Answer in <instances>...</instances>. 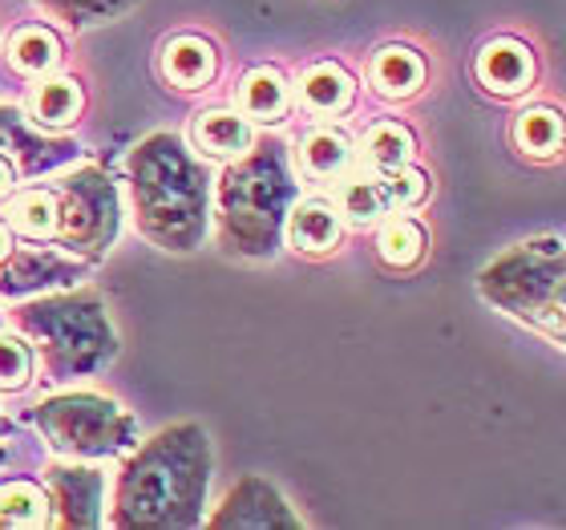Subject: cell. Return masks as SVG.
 <instances>
[{
    "instance_id": "6da1fadb",
    "label": "cell",
    "mask_w": 566,
    "mask_h": 530,
    "mask_svg": "<svg viewBox=\"0 0 566 530\" xmlns=\"http://www.w3.org/2000/svg\"><path fill=\"white\" fill-rule=\"evenodd\" d=\"M211 437L199 422H175L134 449L114 486V527H199L211 490Z\"/></svg>"
},
{
    "instance_id": "7a4b0ae2",
    "label": "cell",
    "mask_w": 566,
    "mask_h": 530,
    "mask_svg": "<svg viewBox=\"0 0 566 530\" xmlns=\"http://www.w3.org/2000/svg\"><path fill=\"white\" fill-rule=\"evenodd\" d=\"M134 224L154 248L199 251L211 219V178L178 134H150L130 154Z\"/></svg>"
},
{
    "instance_id": "3957f363",
    "label": "cell",
    "mask_w": 566,
    "mask_h": 530,
    "mask_svg": "<svg viewBox=\"0 0 566 530\" xmlns=\"http://www.w3.org/2000/svg\"><path fill=\"white\" fill-rule=\"evenodd\" d=\"M300 199L292 158L280 138H255L231 158L214 202H219V243L243 260H272L283 248L287 215Z\"/></svg>"
},
{
    "instance_id": "277c9868",
    "label": "cell",
    "mask_w": 566,
    "mask_h": 530,
    "mask_svg": "<svg viewBox=\"0 0 566 530\" xmlns=\"http://www.w3.org/2000/svg\"><path fill=\"white\" fill-rule=\"evenodd\" d=\"M482 300L566 349V243L526 239L478 276Z\"/></svg>"
},
{
    "instance_id": "5b68a950",
    "label": "cell",
    "mask_w": 566,
    "mask_h": 530,
    "mask_svg": "<svg viewBox=\"0 0 566 530\" xmlns=\"http://www.w3.org/2000/svg\"><path fill=\"white\" fill-rule=\"evenodd\" d=\"M17 324L29 332V341H36L49 377L57 381L90 377L118 353V332L109 324L106 304L94 288H77V292H61L17 308Z\"/></svg>"
},
{
    "instance_id": "8992f818",
    "label": "cell",
    "mask_w": 566,
    "mask_h": 530,
    "mask_svg": "<svg viewBox=\"0 0 566 530\" xmlns=\"http://www.w3.org/2000/svg\"><path fill=\"white\" fill-rule=\"evenodd\" d=\"M33 425L65 458H109L134 449L138 422L102 393H61L33 409Z\"/></svg>"
},
{
    "instance_id": "52a82bcc",
    "label": "cell",
    "mask_w": 566,
    "mask_h": 530,
    "mask_svg": "<svg viewBox=\"0 0 566 530\" xmlns=\"http://www.w3.org/2000/svg\"><path fill=\"white\" fill-rule=\"evenodd\" d=\"M53 195H57V231L53 236L70 251H82L94 260L106 256L122 227L118 187L106 178V170H97V166L73 170Z\"/></svg>"
},
{
    "instance_id": "ba28073f",
    "label": "cell",
    "mask_w": 566,
    "mask_h": 530,
    "mask_svg": "<svg viewBox=\"0 0 566 530\" xmlns=\"http://www.w3.org/2000/svg\"><path fill=\"white\" fill-rule=\"evenodd\" d=\"M207 527H214V530H300L304 519L287 507V498H283L268 478L248 474V478H239V482L227 490V498L219 502V510H214L211 519H207Z\"/></svg>"
},
{
    "instance_id": "9c48e42d",
    "label": "cell",
    "mask_w": 566,
    "mask_h": 530,
    "mask_svg": "<svg viewBox=\"0 0 566 530\" xmlns=\"http://www.w3.org/2000/svg\"><path fill=\"white\" fill-rule=\"evenodd\" d=\"M49 527L61 530H94L102 527L106 507V478L90 466H49Z\"/></svg>"
},
{
    "instance_id": "30bf717a",
    "label": "cell",
    "mask_w": 566,
    "mask_h": 530,
    "mask_svg": "<svg viewBox=\"0 0 566 530\" xmlns=\"http://www.w3.org/2000/svg\"><path fill=\"white\" fill-rule=\"evenodd\" d=\"M77 146L70 138H53V134L29 126L21 110L0 106V158H9L21 175H45L53 166L70 163Z\"/></svg>"
},
{
    "instance_id": "8fae6325",
    "label": "cell",
    "mask_w": 566,
    "mask_h": 530,
    "mask_svg": "<svg viewBox=\"0 0 566 530\" xmlns=\"http://www.w3.org/2000/svg\"><path fill=\"white\" fill-rule=\"evenodd\" d=\"M473 73L482 82L485 94L494 97H518L534 85V53L531 45H522L514 37H497L490 45H482Z\"/></svg>"
},
{
    "instance_id": "7c38bea8",
    "label": "cell",
    "mask_w": 566,
    "mask_h": 530,
    "mask_svg": "<svg viewBox=\"0 0 566 530\" xmlns=\"http://www.w3.org/2000/svg\"><path fill=\"white\" fill-rule=\"evenodd\" d=\"M219 73V53L207 37H175L163 49V77L178 90H207Z\"/></svg>"
},
{
    "instance_id": "4fadbf2b",
    "label": "cell",
    "mask_w": 566,
    "mask_h": 530,
    "mask_svg": "<svg viewBox=\"0 0 566 530\" xmlns=\"http://www.w3.org/2000/svg\"><path fill=\"white\" fill-rule=\"evenodd\" d=\"M283 236L292 239V248L304 251V256H324L340 243V211L328 199H295Z\"/></svg>"
},
{
    "instance_id": "5bb4252c",
    "label": "cell",
    "mask_w": 566,
    "mask_h": 530,
    "mask_svg": "<svg viewBox=\"0 0 566 530\" xmlns=\"http://www.w3.org/2000/svg\"><path fill=\"white\" fill-rule=\"evenodd\" d=\"M368 82L380 97L389 102H405V97L421 94L424 85V61L417 49L409 45H385L377 49V58L368 65Z\"/></svg>"
},
{
    "instance_id": "9a60e30c",
    "label": "cell",
    "mask_w": 566,
    "mask_h": 530,
    "mask_svg": "<svg viewBox=\"0 0 566 530\" xmlns=\"http://www.w3.org/2000/svg\"><path fill=\"white\" fill-rule=\"evenodd\" d=\"M61 276H77V263L61 260L53 251L29 248V251H9L0 260V292L21 295V292H36L45 283L61 280Z\"/></svg>"
},
{
    "instance_id": "2e32d148",
    "label": "cell",
    "mask_w": 566,
    "mask_h": 530,
    "mask_svg": "<svg viewBox=\"0 0 566 530\" xmlns=\"http://www.w3.org/2000/svg\"><path fill=\"white\" fill-rule=\"evenodd\" d=\"M190 138H195V146L202 154H211V158H239L255 142V131H251V122L243 114H235V110H207V114H199Z\"/></svg>"
},
{
    "instance_id": "e0dca14e",
    "label": "cell",
    "mask_w": 566,
    "mask_h": 530,
    "mask_svg": "<svg viewBox=\"0 0 566 530\" xmlns=\"http://www.w3.org/2000/svg\"><path fill=\"white\" fill-rule=\"evenodd\" d=\"M300 97H304V106L312 110V114H344V110L353 106L356 82L344 65H336V61H319V65H312V70L304 73Z\"/></svg>"
},
{
    "instance_id": "ac0fdd59",
    "label": "cell",
    "mask_w": 566,
    "mask_h": 530,
    "mask_svg": "<svg viewBox=\"0 0 566 530\" xmlns=\"http://www.w3.org/2000/svg\"><path fill=\"white\" fill-rule=\"evenodd\" d=\"M239 110L243 118L251 122H280L287 114V82L283 73L263 65V70H251L239 85Z\"/></svg>"
},
{
    "instance_id": "d6986e66",
    "label": "cell",
    "mask_w": 566,
    "mask_h": 530,
    "mask_svg": "<svg viewBox=\"0 0 566 530\" xmlns=\"http://www.w3.org/2000/svg\"><path fill=\"white\" fill-rule=\"evenodd\" d=\"M29 114H33L36 126H70L77 114H82V90L73 77H45V82L36 85L33 94H29Z\"/></svg>"
},
{
    "instance_id": "ffe728a7",
    "label": "cell",
    "mask_w": 566,
    "mask_h": 530,
    "mask_svg": "<svg viewBox=\"0 0 566 530\" xmlns=\"http://www.w3.org/2000/svg\"><path fill=\"white\" fill-rule=\"evenodd\" d=\"M61 61V41L57 33H49L45 24H24L9 41V65L24 77L49 73Z\"/></svg>"
},
{
    "instance_id": "44dd1931",
    "label": "cell",
    "mask_w": 566,
    "mask_h": 530,
    "mask_svg": "<svg viewBox=\"0 0 566 530\" xmlns=\"http://www.w3.org/2000/svg\"><path fill=\"white\" fill-rule=\"evenodd\" d=\"M514 142H518V150L531 154V158H551V154L563 150V142H566L563 114L551 106L526 110V114H518V122H514Z\"/></svg>"
},
{
    "instance_id": "7402d4cb",
    "label": "cell",
    "mask_w": 566,
    "mask_h": 530,
    "mask_svg": "<svg viewBox=\"0 0 566 530\" xmlns=\"http://www.w3.org/2000/svg\"><path fill=\"white\" fill-rule=\"evenodd\" d=\"M424 248H429V231H424L417 219H409V215H397V219H389V224L380 227L377 236V256L380 263H389V268H413V263H421Z\"/></svg>"
},
{
    "instance_id": "603a6c76",
    "label": "cell",
    "mask_w": 566,
    "mask_h": 530,
    "mask_svg": "<svg viewBox=\"0 0 566 530\" xmlns=\"http://www.w3.org/2000/svg\"><path fill=\"white\" fill-rule=\"evenodd\" d=\"M4 224L29 239H49L57 231V195L53 190H24V195L9 199Z\"/></svg>"
},
{
    "instance_id": "cb8c5ba5",
    "label": "cell",
    "mask_w": 566,
    "mask_h": 530,
    "mask_svg": "<svg viewBox=\"0 0 566 530\" xmlns=\"http://www.w3.org/2000/svg\"><path fill=\"white\" fill-rule=\"evenodd\" d=\"M348 158H353V142H348V134H344V131H332V126H324V131H312L304 138V146H300V163H304V170L312 178L344 175Z\"/></svg>"
},
{
    "instance_id": "d4e9b609",
    "label": "cell",
    "mask_w": 566,
    "mask_h": 530,
    "mask_svg": "<svg viewBox=\"0 0 566 530\" xmlns=\"http://www.w3.org/2000/svg\"><path fill=\"white\" fill-rule=\"evenodd\" d=\"M0 527H49V498L33 482H0Z\"/></svg>"
},
{
    "instance_id": "484cf974",
    "label": "cell",
    "mask_w": 566,
    "mask_h": 530,
    "mask_svg": "<svg viewBox=\"0 0 566 530\" xmlns=\"http://www.w3.org/2000/svg\"><path fill=\"white\" fill-rule=\"evenodd\" d=\"M413 150H417V142L401 122H377V126L365 134V158L373 170H397V166H405L413 158Z\"/></svg>"
},
{
    "instance_id": "4316f807",
    "label": "cell",
    "mask_w": 566,
    "mask_h": 530,
    "mask_svg": "<svg viewBox=\"0 0 566 530\" xmlns=\"http://www.w3.org/2000/svg\"><path fill=\"white\" fill-rule=\"evenodd\" d=\"M36 4L70 29H90V24L118 21L122 12H130L138 0H36Z\"/></svg>"
},
{
    "instance_id": "83f0119b",
    "label": "cell",
    "mask_w": 566,
    "mask_h": 530,
    "mask_svg": "<svg viewBox=\"0 0 566 530\" xmlns=\"http://www.w3.org/2000/svg\"><path fill=\"white\" fill-rule=\"evenodd\" d=\"M380 195L389 202V211H409L429 195V175L417 170V166H397V170H380Z\"/></svg>"
},
{
    "instance_id": "f1b7e54d",
    "label": "cell",
    "mask_w": 566,
    "mask_h": 530,
    "mask_svg": "<svg viewBox=\"0 0 566 530\" xmlns=\"http://www.w3.org/2000/svg\"><path fill=\"white\" fill-rule=\"evenodd\" d=\"M340 215H348L353 224H377L380 215H389V202L380 195L377 178H353V183H344Z\"/></svg>"
},
{
    "instance_id": "f546056e",
    "label": "cell",
    "mask_w": 566,
    "mask_h": 530,
    "mask_svg": "<svg viewBox=\"0 0 566 530\" xmlns=\"http://www.w3.org/2000/svg\"><path fill=\"white\" fill-rule=\"evenodd\" d=\"M33 381V349L12 336V332H0V393H17Z\"/></svg>"
},
{
    "instance_id": "4dcf8cb0",
    "label": "cell",
    "mask_w": 566,
    "mask_h": 530,
    "mask_svg": "<svg viewBox=\"0 0 566 530\" xmlns=\"http://www.w3.org/2000/svg\"><path fill=\"white\" fill-rule=\"evenodd\" d=\"M12 178H17V166H12L9 158H0V199L12 195Z\"/></svg>"
},
{
    "instance_id": "1f68e13d",
    "label": "cell",
    "mask_w": 566,
    "mask_h": 530,
    "mask_svg": "<svg viewBox=\"0 0 566 530\" xmlns=\"http://www.w3.org/2000/svg\"><path fill=\"white\" fill-rule=\"evenodd\" d=\"M12 251V227L9 224H0V260Z\"/></svg>"
}]
</instances>
